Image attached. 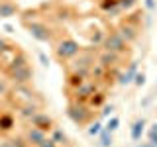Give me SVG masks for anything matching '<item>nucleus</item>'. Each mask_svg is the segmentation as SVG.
<instances>
[{
    "label": "nucleus",
    "instance_id": "f3484780",
    "mask_svg": "<svg viewBox=\"0 0 157 147\" xmlns=\"http://www.w3.org/2000/svg\"><path fill=\"white\" fill-rule=\"evenodd\" d=\"M49 137H51V139L55 141L59 147H65V145L69 143V137H67V134L61 130V127H53V130H51V135H49Z\"/></svg>",
    "mask_w": 157,
    "mask_h": 147
},
{
    "label": "nucleus",
    "instance_id": "a878e982",
    "mask_svg": "<svg viewBox=\"0 0 157 147\" xmlns=\"http://www.w3.org/2000/svg\"><path fill=\"white\" fill-rule=\"evenodd\" d=\"M118 2H120V8L126 10V12H132L137 6V0H118Z\"/></svg>",
    "mask_w": 157,
    "mask_h": 147
},
{
    "label": "nucleus",
    "instance_id": "9d476101",
    "mask_svg": "<svg viewBox=\"0 0 157 147\" xmlns=\"http://www.w3.org/2000/svg\"><path fill=\"white\" fill-rule=\"evenodd\" d=\"M39 102H24V104H20L16 108V112H18V116H20V120H24V122H32V118L39 112Z\"/></svg>",
    "mask_w": 157,
    "mask_h": 147
},
{
    "label": "nucleus",
    "instance_id": "ddd939ff",
    "mask_svg": "<svg viewBox=\"0 0 157 147\" xmlns=\"http://www.w3.org/2000/svg\"><path fill=\"white\" fill-rule=\"evenodd\" d=\"M26 65H29L28 55H26L24 51H20V49H16V51H14V57L10 59V63H8V67H6V73H10V71H16V69H20V67H26Z\"/></svg>",
    "mask_w": 157,
    "mask_h": 147
},
{
    "label": "nucleus",
    "instance_id": "20e7f679",
    "mask_svg": "<svg viewBox=\"0 0 157 147\" xmlns=\"http://www.w3.org/2000/svg\"><path fill=\"white\" fill-rule=\"evenodd\" d=\"M92 67H94V53L81 51L71 61L69 71H71V73H78V75H82V77H88V75H90V71H92Z\"/></svg>",
    "mask_w": 157,
    "mask_h": 147
},
{
    "label": "nucleus",
    "instance_id": "4468645a",
    "mask_svg": "<svg viewBox=\"0 0 157 147\" xmlns=\"http://www.w3.org/2000/svg\"><path fill=\"white\" fill-rule=\"evenodd\" d=\"M137 75V61H132L130 65H128V69L124 73H122L120 77H118V82H120L122 86H126V85H132L134 82V78Z\"/></svg>",
    "mask_w": 157,
    "mask_h": 147
},
{
    "label": "nucleus",
    "instance_id": "7c9ffc66",
    "mask_svg": "<svg viewBox=\"0 0 157 147\" xmlns=\"http://www.w3.org/2000/svg\"><path fill=\"white\" fill-rule=\"evenodd\" d=\"M112 110H114V106H112V104H106L104 108H102V112H100V116H102V118H106V116H110V114H112Z\"/></svg>",
    "mask_w": 157,
    "mask_h": 147
},
{
    "label": "nucleus",
    "instance_id": "4be33fe9",
    "mask_svg": "<svg viewBox=\"0 0 157 147\" xmlns=\"http://www.w3.org/2000/svg\"><path fill=\"white\" fill-rule=\"evenodd\" d=\"M100 147H112V134L106 130L100 131Z\"/></svg>",
    "mask_w": 157,
    "mask_h": 147
},
{
    "label": "nucleus",
    "instance_id": "1a4fd4ad",
    "mask_svg": "<svg viewBox=\"0 0 157 147\" xmlns=\"http://www.w3.org/2000/svg\"><path fill=\"white\" fill-rule=\"evenodd\" d=\"M32 126H36V127H39V130H43L47 134V131H51L53 127H55V122H53V118L47 114V112H41L39 110L36 116L32 118V122H29Z\"/></svg>",
    "mask_w": 157,
    "mask_h": 147
},
{
    "label": "nucleus",
    "instance_id": "7ed1b4c3",
    "mask_svg": "<svg viewBox=\"0 0 157 147\" xmlns=\"http://www.w3.org/2000/svg\"><path fill=\"white\" fill-rule=\"evenodd\" d=\"M102 49L126 55V53L130 51V43H128L126 39L120 36V32H118V29H110V32L104 36V39H102Z\"/></svg>",
    "mask_w": 157,
    "mask_h": 147
},
{
    "label": "nucleus",
    "instance_id": "6ab92c4d",
    "mask_svg": "<svg viewBox=\"0 0 157 147\" xmlns=\"http://www.w3.org/2000/svg\"><path fill=\"white\" fill-rule=\"evenodd\" d=\"M85 78H86V77L78 75V73H71V71H69V75H67V85L71 86L73 90H75V88H78L82 82H85Z\"/></svg>",
    "mask_w": 157,
    "mask_h": 147
},
{
    "label": "nucleus",
    "instance_id": "6e6552de",
    "mask_svg": "<svg viewBox=\"0 0 157 147\" xmlns=\"http://www.w3.org/2000/svg\"><path fill=\"white\" fill-rule=\"evenodd\" d=\"M122 53H114V51H106V49H102L100 53H98V57H96V61L100 63L102 67H106V69H118V65L122 63Z\"/></svg>",
    "mask_w": 157,
    "mask_h": 147
},
{
    "label": "nucleus",
    "instance_id": "0eeeda50",
    "mask_svg": "<svg viewBox=\"0 0 157 147\" xmlns=\"http://www.w3.org/2000/svg\"><path fill=\"white\" fill-rule=\"evenodd\" d=\"M6 77H8L16 86H24V85H29V82H32V78H33V69L29 67V65H26V67L16 69V71L6 73Z\"/></svg>",
    "mask_w": 157,
    "mask_h": 147
},
{
    "label": "nucleus",
    "instance_id": "473e14b6",
    "mask_svg": "<svg viewBox=\"0 0 157 147\" xmlns=\"http://www.w3.org/2000/svg\"><path fill=\"white\" fill-rule=\"evenodd\" d=\"M145 6L149 8V10H153L155 8V2H153V0H145Z\"/></svg>",
    "mask_w": 157,
    "mask_h": 147
},
{
    "label": "nucleus",
    "instance_id": "cd10ccee",
    "mask_svg": "<svg viewBox=\"0 0 157 147\" xmlns=\"http://www.w3.org/2000/svg\"><path fill=\"white\" fill-rule=\"evenodd\" d=\"M10 88H8V82L4 81V78H0V100H2L4 96H8Z\"/></svg>",
    "mask_w": 157,
    "mask_h": 147
},
{
    "label": "nucleus",
    "instance_id": "c756f323",
    "mask_svg": "<svg viewBox=\"0 0 157 147\" xmlns=\"http://www.w3.org/2000/svg\"><path fill=\"white\" fill-rule=\"evenodd\" d=\"M39 147H59V145L51 139V137H45V139H43L41 143H39Z\"/></svg>",
    "mask_w": 157,
    "mask_h": 147
},
{
    "label": "nucleus",
    "instance_id": "b1692460",
    "mask_svg": "<svg viewBox=\"0 0 157 147\" xmlns=\"http://www.w3.org/2000/svg\"><path fill=\"white\" fill-rule=\"evenodd\" d=\"M10 145H12V147H28L29 143H28V139L24 135H16V137L10 139Z\"/></svg>",
    "mask_w": 157,
    "mask_h": 147
},
{
    "label": "nucleus",
    "instance_id": "39448f33",
    "mask_svg": "<svg viewBox=\"0 0 157 147\" xmlns=\"http://www.w3.org/2000/svg\"><path fill=\"white\" fill-rule=\"evenodd\" d=\"M24 26H26L28 33L36 39V41H43V43L51 41L53 32L45 22H41V20H32V22H24Z\"/></svg>",
    "mask_w": 157,
    "mask_h": 147
},
{
    "label": "nucleus",
    "instance_id": "2f4dec72",
    "mask_svg": "<svg viewBox=\"0 0 157 147\" xmlns=\"http://www.w3.org/2000/svg\"><path fill=\"white\" fill-rule=\"evenodd\" d=\"M39 61H41V65H43V67H49V59L43 55L41 51H39Z\"/></svg>",
    "mask_w": 157,
    "mask_h": 147
},
{
    "label": "nucleus",
    "instance_id": "f257e3e1",
    "mask_svg": "<svg viewBox=\"0 0 157 147\" xmlns=\"http://www.w3.org/2000/svg\"><path fill=\"white\" fill-rule=\"evenodd\" d=\"M81 51H82L81 43L73 37H63L55 43V57H57V61H61V63L73 61Z\"/></svg>",
    "mask_w": 157,
    "mask_h": 147
},
{
    "label": "nucleus",
    "instance_id": "c9c22d12",
    "mask_svg": "<svg viewBox=\"0 0 157 147\" xmlns=\"http://www.w3.org/2000/svg\"><path fill=\"white\" fill-rule=\"evenodd\" d=\"M28 147H33V145H28Z\"/></svg>",
    "mask_w": 157,
    "mask_h": 147
},
{
    "label": "nucleus",
    "instance_id": "f8f14e48",
    "mask_svg": "<svg viewBox=\"0 0 157 147\" xmlns=\"http://www.w3.org/2000/svg\"><path fill=\"white\" fill-rule=\"evenodd\" d=\"M20 14V6L14 0H2L0 2V18L2 20H8V18H14Z\"/></svg>",
    "mask_w": 157,
    "mask_h": 147
},
{
    "label": "nucleus",
    "instance_id": "412c9836",
    "mask_svg": "<svg viewBox=\"0 0 157 147\" xmlns=\"http://www.w3.org/2000/svg\"><path fill=\"white\" fill-rule=\"evenodd\" d=\"M102 102H104V94H102V92H94V94L90 96V100H88V106H90V108H98Z\"/></svg>",
    "mask_w": 157,
    "mask_h": 147
},
{
    "label": "nucleus",
    "instance_id": "423d86ee",
    "mask_svg": "<svg viewBox=\"0 0 157 147\" xmlns=\"http://www.w3.org/2000/svg\"><path fill=\"white\" fill-rule=\"evenodd\" d=\"M120 32V36L126 39L128 43H134L137 37H140V22L136 18H126L120 22V26L116 28Z\"/></svg>",
    "mask_w": 157,
    "mask_h": 147
},
{
    "label": "nucleus",
    "instance_id": "aec40b11",
    "mask_svg": "<svg viewBox=\"0 0 157 147\" xmlns=\"http://www.w3.org/2000/svg\"><path fill=\"white\" fill-rule=\"evenodd\" d=\"M102 130H104L102 122H90V124H88V135H90V137L100 135V131H102Z\"/></svg>",
    "mask_w": 157,
    "mask_h": 147
},
{
    "label": "nucleus",
    "instance_id": "2eb2a0df",
    "mask_svg": "<svg viewBox=\"0 0 157 147\" xmlns=\"http://www.w3.org/2000/svg\"><path fill=\"white\" fill-rule=\"evenodd\" d=\"M144 130H145V120L144 118H137V120L132 124L130 127V137H132V141H140L141 139V134H144Z\"/></svg>",
    "mask_w": 157,
    "mask_h": 147
},
{
    "label": "nucleus",
    "instance_id": "f03ea898",
    "mask_svg": "<svg viewBox=\"0 0 157 147\" xmlns=\"http://www.w3.org/2000/svg\"><path fill=\"white\" fill-rule=\"evenodd\" d=\"M67 116L73 124L77 126H86L92 122V108L88 104H82V102L71 100L67 104Z\"/></svg>",
    "mask_w": 157,
    "mask_h": 147
},
{
    "label": "nucleus",
    "instance_id": "393cba45",
    "mask_svg": "<svg viewBox=\"0 0 157 147\" xmlns=\"http://www.w3.org/2000/svg\"><path fill=\"white\" fill-rule=\"evenodd\" d=\"M8 51H14V45H12V43H8L4 37H0V57H4Z\"/></svg>",
    "mask_w": 157,
    "mask_h": 147
},
{
    "label": "nucleus",
    "instance_id": "c85d7f7f",
    "mask_svg": "<svg viewBox=\"0 0 157 147\" xmlns=\"http://www.w3.org/2000/svg\"><path fill=\"white\" fill-rule=\"evenodd\" d=\"M134 85L136 86H144L145 85V73H137L136 78H134Z\"/></svg>",
    "mask_w": 157,
    "mask_h": 147
},
{
    "label": "nucleus",
    "instance_id": "9b49d317",
    "mask_svg": "<svg viewBox=\"0 0 157 147\" xmlns=\"http://www.w3.org/2000/svg\"><path fill=\"white\" fill-rule=\"evenodd\" d=\"M24 137L28 139V143H29V145L39 147V143H41V141L47 137V134H45L43 130H39V127H36V126L29 124V126L26 127V131H24Z\"/></svg>",
    "mask_w": 157,
    "mask_h": 147
},
{
    "label": "nucleus",
    "instance_id": "5701e85b",
    "mask_svg": "<svg viewBox=\"0 0 157 147\" xmlns=\"http://www.w3.org/2000/svg\"><path fill=\"white\" fill-rule=\"evenodd\" d=\"M118 126H120V118H118V116H112L110 120L106 122L104 130H106V131H110V134H112V131H116V130H118Z\"/></svg>",
    "mask_w": 157,
    "mask_h": 147
},
{
    "label": "nucleus",
    "instance_id": "72a5a7b5",
    "mask_svg": "<svg viewBox=\"0 0 157 147\" xmlns=\"http://www.w3.org/2000/svg\"><path fill=\"white\" fill-rule=\"evenodd\" d=\"M137 147H155L153 143H149V141H147V145H137Z\"/></svg>",
    "mask_w": 157,
    "mask_h": 147
},
{
    "label": "nucleus",
    "instance_id": "dca6fc26",
    "mask_svg": "<svg viewBox=\"0 0 157 147\" xmlns=\"http://www.w3.org/2000/svg\"><path fill=\"white\" fill-rule=\"evenodd\" d=\"M14 126H16V118L10 114V112H0V127H2L4 134L10 131Z\"/></svg>",
    "mask_w": 157,
    "mask_h": 147
},
{
    "label": "nucleus",
    "instance_id": "f704fd0d",
    "mask_svg": "<svg viewBox=\"0 0 157 147\" xmlns=\"http://www.w3.org/2000/svg\"><path fill=\"white\" fill-rule=\"evenodd\" d=\"M4 135V131H2V127H0V137H2Z\"/></svg>",
    "mask_w": 157,
    "mask_h": 147
},
{
    "label": "nucleus",
    "instance_id": "a211bd4d",
    "mask_svg": "<svg viewBox=\"0 0 157 147\" xmlns=\"http://www.w3.org/2000/svg\"><path fill=\"white\" fill-rule=\"evenodd\" d=\"M98 6H100V10H102V12H106L108 16H110V12L116 14V12H120V10H122L118 0H100V4H98Z\"/></svg>",
    "mask_w": 157,
    "mask_h": 147
},
{
    "label": "nucleus",
    "instance_id": "bb28decb",
    "mask_svg": "<svg viewBox=\"0 0 157 147\" xmlns=\"http://www.w3.org/2000/svg\"><path fill=\"white\" fill-rule=\"evenodd\" d=\"M147 139H149V143H153L157 147V122L149 127V131H147Z\"/></svg>",
    "mask_w": 157,
    "mask_h": 147
}]
</instances>
